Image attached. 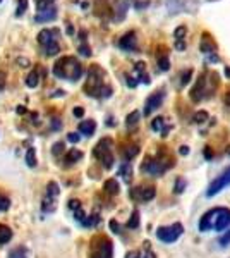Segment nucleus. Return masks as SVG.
I'll return each instance as SVG.
<instances>
[{
  "instance_id": "43",
  "label": "nucleus",
  "mask_w": 230,
  "mask_h": 258,
  "mask_svg": "<svg viewBox=\"0 0 230 258\" xmlns=\"http://www.w3.org/2000/svg\"><path fill=\"white\" fill-rule=\"evenodd\" d=\"M83 114H85L83 107H76V109H74V115H76V117H83Z\"/></svg>"
},
{
  "instance_id": "2",
  "label": "nucleus",
  "mask_w": 230,
  "mask_h": 258,
  "mask_svg": "<svg viewBox=\"0 0 230 258\" xmlns=\"http://www.w3.org/2000/svg\"><path fill=\"white\" fill-rule=\"evenodd\" d=\"M230 226V209L227 207H215L208 210L206 214L199 219L198 227L199 231H225Z\"/></svg>"
},
{
  "instance_id": "46",
  "label": "nucleus",
  "mask_w": 230,
  "mask_h": 258,
  "mask_svg": "<svg viewBox=\"0 0 230 258\" xmlns=\"http://www.w3.org/2000/svg\"><path fill=\"white\" fill-rule=\"evenodd\" d=\"M125 258H139V251H136V249H134V251H129Z\"/></svg>"
},
{
  "instance_id": "32",
  "label": "nucleus",
  "mask_w": 230,
  "mask_h": 258,
  "mask_svg": "<svg viewBox=\"0 0 230 258\" xmlns=\"http://www.w3.org/2000/svg\"><path fill=\"white\" fill-rule=\"evenodd\" d=\"M127 227L129 229H137V227H139V212H137V210L132 212L131 219L127 220Z\"/></svg>"
},
{
  "instance_id": "31",
  "label": "nucleus",
  "mask_w": 230,
  "mask_h": 258,
  "mask_svg": "<svg viewBox=\"0 0 230 258\" xmlns=\"http://www.w3.org/2000/svg\"><path fill=\"white\" fill-rule=\"evenodd\" d=\"M26 164H28V167H36V152H35V148H29L28 150V153H26Z\"/></svg>"
},
{
  "instance_id": "9",
  "label": "nucleus",
  "mask_w": 230,
  "mask_h": 258,
  "mask_svg": "<svg viewBox=\"0 0 230 258\" xmlns=\"http://www.w3.org/2000/svg\"><path fill=\"white\" fill-rule=\"evenodd\" d=\"M199 50H201V53L204 57H206V62H218L220 57L218 53H216V47L215 40H213V36L210 35L208 31H204L201 35V41H199Z\"/></svg>"
},
{
  "instance_id": "5",
  "label": "nucleus",
  "mask_w": 230,
  "mask_h": 258,
  "mask_svg": "<svg viewBox=\"0 0 230 258\" xmlns=\"http://www.w3.org/2000/svg\"><path fill=\"white\" fill-rule=\"evenodd\" d=\"M85 91H86V95H91V97H98V98L110 97L112 88L105 85V73L100 68H96V66H93V68L90 69Z\"/></svg>"
},
{
  "instance_id": "6",
  "label": "nucleus",
  "mask_w": 230,
  "mask_h": 258,
  "mask_svg": "<svg viewBox=\"0 0 230 258\" xmlns=\"http://www.w3.org/2000/svg\"><path fill=\"white\" fill-rule=\"evenodd\" d=\"M93 155L96 160H100L103 164L105 169H110L114 165V141L112 138H103L102 141H98V145L93 150Z\"/></svg>"
},
{
  "instance_id": "38",
  "label": "nucleus",
  "mask_w": 230,
  "mask_h": 258,
  "mask_svg": "<svg viewBox=\"0 0 230 258\" xmlns=\"http://www.w3.org/2000/svg\"><path fill=\"white\" fill-rule=\"evenodd\" d=\"M64 152V143H55L53 145V150H52V153L55 157H58V153H62Z\"/></svg>"
},
{
  "instance_id": "4",
  "label": "nucleus",
  "mask_w": 230,
  "mask_h": 258,
  "mask_svg": "<svg viewBox=\"0 0 230 258\" xmlns=\"http://www.w3.org/2000/svg\"><path fill=\"white\" fill-rule=\"evenodd\" d=\"M53 74L65 81H78L83 76V66L74 57H60L53 66Z\"/></svg>"
},
{
  "instance_id": "34",
  "label": "nucleus",
  "mask_w": 230,
  "mask_h": 258,
  "mask_svg": "<svg viewBox=\"0 0 230 258\" xmlns=\"http://www.w3.org/2000/svg\"><path fill=\"white\" fill-rule=\"evenodd\" d=\"M100 224V217H98V214H93V215H90V217L86 219V222L83 224L85 227H96Z\"/></svg>"
},
{
  "instance_id": "48",
  "label": "nucleus",
  "mask_w": 230,
  "mask_h": 258,
  "mask_svg": "<svg viewBox=\"0 0 230 258\" xmlns=\"http://www.w3.org/2000/svg\"><path fill=\"white\" fill-rule=\"evenodd\" d=\"M204 157H206V159H211V152H210V147H206V150H204Z\"/></svg>"
},
{
  "instance_id": "35",
  "label": "nucleus",
  "mask_w": 230,
  "mask_h": 258,
  "mask_svg": "<svg viewBox=\"0 0 230 258\" xmlns=\"http://www.w3.org/2000/svg\"><path fill=\"white\" fill-rule=\"evenodd\" d=\"M184 188H186V181H184L182 177H179L177 181H175V186H174V191L177 195H181L182 191H184Z\"/></svg>"
},
{
  "instance_id": "21",
  "label": "nucleus",
  "mask_w": 230,
  "mask_h": 258,
  "mask_svg": "<svg viewBox=\"0 0 230 258\" xmlns=\"http://www.w3.org/2000/svg\"><path fill=\"white\" fill-rule=\"evenodd\" d=\"M157 62H158V71H162V73H165V71H169V69H170L169 52H165V50H163L162 53H158Z\"/></svg>"
},
{
  "instance_id": "15",
  "label": "nucleus",
  "mask_w": 230,
  "mask_h": 258,
  "mask_svg": "<svg viewBox=\"0 0 230 258\" xmlns=\"http://www.w3.org/2000/svg\"><path fill=\"white\" fill-rule=\"evenodd\" d=\"M119 47L125 50V52H136L137 50V38H136V33L134 31H129L125 33L122 38L119 40Z\"/></svg>"
},
{
  "instance_id": "47",
  "label": "nucleus",
  "mask_w": 230,
  "mask_h": 258,
  "mask_svg": "<svg viewBox=\"0 0 230 258\" xmlns=\"http://www.w3.org/2000/svg\"><path fill=\"white\" fill-rule=\"evenodd\" d=\"M189 153V147H181V155H187Z\"/></svg>"
},
{
  "instance_id": "44",
  "label": "nucleus",
  "mask_w": 230,
  "mask_h": 258,
  "mask_svg": "<svg viewBox=\"0 0 230 258\" xmlns=\"http://www.w3.org/2000/svg\"><path fill=\"white\" fill-rule=\"evenodd\" d=\"M141 258H157V255H155V253L151 251V249H146V253H144V255L143 256H141Z\"/></svg>"
},
{
  "instance_id": "3",
  "label": "nucleus",
  "mask_w": 230,
  "mask_h": 258,
  "mask_svg": "<svg viewBox=\"0 0 230 258\" xmlns=\"http://www.w3.org/2000/svg\"><path fill=\"white\" fill-rule=\"evenodd\" d=\"M175 165V160L174 157L170 155V152H167L165 147H162L158 150V153L155 157H146L143 165H141V170L149 176H162L165 174L169 169H172Z\"/></svg>"
},
{
  "instance_id": "10",
  "label": "nucleus",
  "mask_w": 230,
  "mask_h": 258,
  "mask_svg": "<svg viewBox=\"0 0 230 258\" xmlns=\"http://www.w3.org/2000/svg\"><path fill=\"white\" fill-rule=\"evenodd\" d=\"M58 197H60V188H58L57 182H48L47 184V191H45V198H43V209L45 214H52V212L57 210V202Z\"/></svg>"
},
{
  "instance_id": "33",
  "label": "nucleus",
  "mask_w": 230,
  "mask_h": 258,
  "mask_svg": "<svg viewBox=\"0 0 230 258\" xmlns=\"http://www.w3.org/2000/svg\"><path fill=\"white\" fill-rule=\"evenodd\" d=\"M9 258H28L26 248H23V246L14 248V249H12V251L9 253Z\"/></svg>"
},
{
  "instance_id": "22",
  "label": "nucleus",
  "mask_w": 230,
  "mask_h": 258,
  "mask_svg": "<svg viewBox=\"0 0 230 258\" xmlns=\"http://www.w3.org/2000/svg\"><path fill=\"white\" fill-rule=\"evenodd\" d=\"M134 73H136V76L139 78L141 83H146V85H148L149 76H148V73H146V64H144V62H137V64L134 66Z\"/></svg>"
},
{
  "instance_id": "20",
  "label": "nucleus",
  "mask_w": 230,
  "mask_h": 258,
  "mask_svg": "<svg viewBox=\"0 0 230 258\" xmlns=\"http://www.w3.org/2000/svg\"><path fill=\"white\" fill-rule=\"evenodd\" d=\"M81 159H83V152H79V150H76V148H70L69 152L65 153L64 162H65V165H72Z\"/></svg>"
},
{
  "instance_id": "11",
  "label": "nucleus",
  "mask_w": 230,
  "mask_h": 258,
  "mask_svg": "<svg viewBox=\"0 0 230 258\" xmlns=\"http://www.w3.org/2000/svg\"><path fill=\"white\" fill-rule=\"evenodd\" d=\"M184 227L182 224L175 222L172 226H163L157 229V238L162 241V243H174L182 236Z\"/></svg>"
},
{
  "instance_id": "49",
  "label": "nucleus",
  "mask_w": 230,
  "mask_h": 258,
  "mask_svg": "<svg viewBox=\"0 0 230 258\" xmlns=\"http://www.w3.org/2000/svg\"><path fill=\"white\" fill-rule=\"evenodd\" d=\"M225 76L230 78V68H225Z\"/></svg>"
},
{
  "instance_id": "12",
  "label": "nucleus",
  "mask_w": 230,
  "mask_h": 258,
  "mask_svg": "<svg viewBox=\"0 0 230 258\" xmlns=\"http://www.w3.org/2000/svg\"><path fill=\"white\" fill-rule=\"evenodd\" d=\"M227 186H230V167L225 169L220 176H216L211 181V184L206 189V197H215L216 193H220L221 189H225Z\"/></svg>"
},
{
  "instance_id": "50",
  "label": "nucleus",
  "mask_w": 230,
  "mask_h": 258,
  "mask_svg": "<svg viewBox=\"0 0 230 258\" xmlns=\"http://www.w3.org/2000/svg\"><path fill=\"white\" fill-rule=\"evenodd\" d=\"M227 153H228V155H230V147L227 148Z\"/></svg>"
},
{
  "instance_id": "37",
  "label": "nucleus",
  "mask_w": 230,
  "mask_h": 258,
  "mask_svg": "<svg viewBox=\"0 0 230 258\" xmlns=\"http://www.w3.org/2000/svg\"><path fill=\"white\" fill-rule=\"evenodd\" d=\"M28 9V0H21V6H18V12H16V16H23L24 14V11Z\"/></svg>"
},
{
  "instance_id": "13",
  "label": "nucleus",
  "mask_w": 230,
  "mask_h": 258,
  "mask_svg": "<svg viewBox=\"0 0 230 258\" xmlns=\"http://www.w3.org/2000/svg\"><path fill=\"white\" fill-rule=\"evenodd\" d=\"M163 98H165V91H163V90H157L155 93L149 95V97L146 98V102H144V110H143V114H144V115H151L155 110L160 109Z\"/></svg>"
},
{
  "instance_id": "39",
  "label": "nucleus",
  "mask_w": 230,
  "mask_h": 258,
  "mask_svg": "<svg viewBox=\"0 0 230 258\" xmlns=\"http://www.w3.org/2000/svg\"><path fill=\"white\" fill-rule=\"evenodd\" d=\"M69 209L70 210H78V209H81V202H79V200H70L69 202Z\"/></svg>"
},
{
  "instance_id": "16",
  "label": "nucleus",
  "mask_w": 230,
  "mask_h": 258,
  "mask_svg": "<svg viewBox=\"0 0 230 258\" xmlns=\"http://www.w3.org/2000/svg\"><path fill=\"white\" fill-rule=\"evenodd\" d=\"M57 18V11L53 6H47V7H40L38 14H36L35 21L36 23H50Z\"/></svg>"
},
{
  "instance_id": "42",
  "label": "nucleus",
  "mask_w": 230,
  "mask_h": 258,
  "mask_svg": "<svg viewBox=\"0 0 230 258\" xmlns=\"http://www.w3.org/2000/svg\"><path fill=\"white\" fill-rule=\"evenodd\" d=\"M79 52H81L83 55H91V50H90V47H85V45H83V47H79Z\"/></svg>"
},
{
  "instance_id": "23",
  "label": "nucleus",
  "mask_w": 230,
  "mask_h": 258,
  "mask_svg": "<svg viewBox=\"0 0 230 258\" xmlns=\"http://www.w3.org/2000/svg\"><path fill=\"white\" fill-rule=\"evenodd\" d=\"M137 153H139V147H137V145H129V147H125L122 150V157H124L125 162L132 160L137 155Z\"/></svg>"
},
{
  "instance_id": "27",
  "label": "nucleus",
  "mask_w": 230,
  "mask_h": 258,
  "mask_svg": "<svg viewBox=\"0 0 230 258\" xmlns=\"http://www.w3.org/2000/svg\"><path fill=\"white\" fill-rule=\"evenodd\" d=\"M191 78H192V69L191 68L189 69H184L182 73L179 74V80H181V81H179V86H181V88H182V86H186L187 83L191 81Z\"/></svg>"
},
{
  "instance_id": "24",
  "label": "nucleus",
  "mask_w": 230,
  "mask_h": 258,
  "mask_svg": "<svg viewBox=\"0 0 230 258\" xmlns=\"http://www.w3.org/2000/svg\"><path fill=\"white\" fill-rule=\"evenodd\" d=\"M103 189H105V193H108V195H119L120 186L115 179H107L105 184H103Z\"/></svg>"
},
{
  "instance_id": "29",
  "label": "nucleus",
  "mask_w": 230,
  "mask_h": 258,
  "mask_svg": "<svg viewBox=\"0 0 230 258\" xmlns=\"http://www.w3.org/2000/svg\"><path fill=\"white\" fill-rule=\"evenodd\" d=\"M139 117H141V114L137 110L131 112V114L127 115V119H125V126H127V127H134L136 124L139 122Z\"/></svg>"
},
{
  "instance_id": "19",
  "label": "nucleus",
  "mask_w": 230,
  "mask_h": 258,
  "mask_svg": "<svg viewBox=\"0 0 230 258\" xmlns=\"http://www.w3.org/2000/svg\"><path fill=\"white\" fill-rule=\"evenodd\" d=\"M151 129L157 133H162L163 136H167V133L172 129V124H167L165 117H157V119L151 120Z\"/></svg>"
},
{
  "instance_id": "17",
  "label": "nucleus",
  "mask_w": 230,
  "mask_h": 258,
  "mask_svg": "<svg viewBox=\"0 0 230 258\" xmlns=\"http://www.w3.org/2000/svg\"><path fill=\"white\" fill-rule=\"evenodd\" d=\"M186 36H187V28L186 26H177L174 31V38H175V48L179 52L186 50Z\"/></svg>"
},
{
  "instance_id": "8",
  "label": "nucleus",
  "mask_w": 230,
  "mask_h": 258,
  "mask_svg": "<svg viewBox=\"0 0 230 258\" xmlns=\"http://www.w3.org/2000/svg\"><path fill=\"white\" fill-rule=\"evenodd\" d=\"M38 43L43 48L45 55H55L60 50L58 47V40H57V31L55 30H43L38 35Z\"/></svg>"
},
{
  "instance_id": "36",
  "label": "nucleus",
  "mask_w": 230,
  "mask_h": 258,
  "mask_svg": "<svg viewBox=\"0 0 230 258\" xmlns=\"http://www.w3.org/2000/svg\"><path fill=\"white\" fill-rule=\"evenodd\" d=\"M9 207H11L9 198H6V197H2V195H0V212L9 210Z\"/></svg>"
},
{
  "instance_id": "45",
  "label": "nucleus",
  "mask_w": 230,
  "mask_h": 258,
  "mask_svg": "<svg viewBox=\"0 0 230 258\" xmlns=\"http://www.w3.org/2000/svg\"><path fill=\"white\" fill-rule=\"evenodd\" d=\"M223 102H225V105L230 107V90H227V93H225V97H223Z\"/></svg>"
},
{
  "instance_id": "40",
  "label": "nucleus",
  "mask_w": 230,
  "mask_h": 258,
  "mask_svg": "<svg viewBox=\"0 0 230 258\" xmlns=\"http://www.w3.org/2000/svg\"><path fill=\"white\" fill-rule=\"evenodd\" d=\"M110 229L115 232V234H120V226H119L117 220H110Z\"/></svg>"
},
{
  "instance_id": "18",
  "label": "nucleus",
  "mask_w": 230,
  "mask_h": 258,
  "mask_svg": "<svg viewBox=\"0 0 230 258\" xmlns=\"http://www.w3.org/2000/svg\"><path fill=\"white\" fill-rule=\"evenodd\" d=\"M78 131H79V135H83V136H93L95 135V131H96V122L93 119H88V120H83V122H79V127H78Z\"/></svg>"
},
{
  "instance_id": "1",
  "label": "nucleus",
  "mask_w": 230,
  "mask_h": 258,
  "mask_svg": "<svg viewBox=\"0 0 230 258\" xmlns=\"http://www.w3.org/2000/svg\"><path fill=\"white\" fill-rule=\"evenodd\" d=\"M220 85V80H218V74L216 73H211V71H206V73L199 74V78L196 80L194 86L191 88L189 91V97L194 103H199L203 100L210 98L213 95V91H216Z\"/></svg>"
},
{
  "instance_id": "14",
  "label": "nucleus",
  "mask_w": 230,
  "mask_h": 258,
  "mask_svg": "<svg viewBox=\"0 0 230 258\" xmlns=\"http://www.w3.org/2000/svg\"><path fill=\"white\" fill-rule=\"evenodd\" d=\"M155 195H157V189L153 186H137L131 189V198L134 202H149L155 198Z\"/></svg>"
},
{
  "instance_id": "26",
  "label": "nucleus",
  "mask_w": 230,
  "mask_h": 258,
  "mask_svg": "<svg viewBox=\"0 0 230 258\" xmlns=\"http://www.w3.org/2000/svg\"><path fill=\"white\" fill-rule=\"evenodd\" d=\"M12 239V231L7 226L0 224V244H6Z\"/></svg>"
},
{
  "instance_id": "25",
  "label": "nucleus",
  "mask_w": 230,
  "mask_h": 258,
  "mask_svg": "<svg viewBox=\"0 0 230 258\" xmlns=\"http://www.w3.org/2000/svg\"><path fill=\"white\" fill-rule=\"evenodd\" d=\"M119 176H122V179H124L125 182L131 181V177H132V167H131V164H129V162H124V164L119 167Z\"/></svg>"
},
{
  "instance_id": "30",
  "label": "nucleus",
  "mask_w": 230,
  "mask_h": 258,
  "mask_svg": "<svg viewBox=\"0 0 230 258\" xmlns=\"http://www.w3.org/2000/svg\"><path fill=\"white\" fill-rule=\"evenodd\" d=\"M38 83H40L38 73H36V71H33V73L28 76V80H26V86H28V88H36V86H38Z\"/></svg>"
},
{
  "instance_id": "28",
  "label": "nucleus",
  "mask_w": 230,
  "mask_h": 258,
  "mask_svg": "<svg viewBox=\"0 0 230 258\" xmlns=\"http://www.w3.org/2000/svg\"><path fill=\"white\" fill-rule=\"evenodd\" d=\"M208 119H210V115H208L206 110H198L194 115H192V122L194 124H204Z\"/></svg>"
},
{
  "instance_id": "41",
  "label": "nucleus",
  "mask_w": 230,
  "mask_h": 258,
  "mask_svg": "<svg viewBox=\"0 0 230 258\" xmlns=\"http://www.w3.org/2000/svg\"><path fill=\"white\" fill-rule=\"evenodd\" d=\"M67 140L70 141V143H78V141H79V135H78V133H69Z\"/></svg>"
},
{
  "instance_id": "7",
  "label": "nucleus",
  "mask_w": 230,
  "mask_h": 258,
  "mask_svg": "<svg viewBox=\"0 0 230 258\" xmlns=\"http://www.w3.org/2000/svg\"><path fill=\"white\" fill-rule=\"evenodd\" d=\"M91 258H114V244L107 236H96L91 241Z\"/></svg>"
}]
</instances>
